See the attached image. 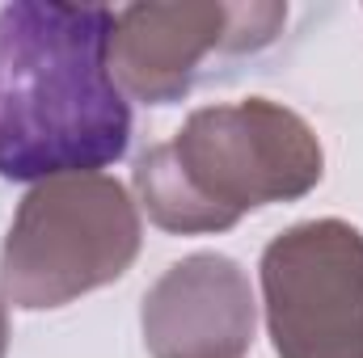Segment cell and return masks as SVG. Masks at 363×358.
<instances>
[{"label": "cell", "mask_w": 363, "mask_h": 358, "mask_svg": "<svg viewBox=\"0 0 363 358\" xmlns=\"http://www.w3.org/2000/svg\"><path fill=\"white\" fill-rule=\"evenodd\" d=\"M114 8L13 0L0 8V178L101 173L127 156L131 105L110 76Z\"/></svg>", "instance_id": "cell-1"}, {"label": "cell", "mask_w": 363, "mask_h": 358, "mask_svg": "<svg viewBox=\"0 0 363 358\" xmlns=\"http://www.w3.org/2000/svg\"><path fill=\"white\" fill-rule=\"evenodd\" d=\"M325 178L317 131L283 101L245 97L199 105L165 144L135 161V207L161 232L207 236L237 228L250 211L296 202Z\"/></svg>", "instance_id": "cell-2"}, {"label": "cell", "mask_w": 363, "mask_h": 358, "mask_svg": "<svg viewBox=\"0 0 363 358\" xmlns=\"http://www.w3.org/2000/svg\"><path fill=\"white\" fill-rule=\"evenodd\" d=\"M140 207L110 173L30 185L0 245V295L21 312L68 308L118 282L140 258Z\"/></svg>", "instance_id": "cell-3"}, {"label": "cell", "mask_w": 363, "mask_h": 358, "mask_svg": "<svg viewBox=\"0 0 363 358\" xmlns=\"http://www.w3.org/2000/svg\"><path fill=\"white\" fill-rule=\"evenodd\" d=\"M287 25V4L254 0H178L114 8L110 76L127 101L174 105L211 72L254 59Z\"/></svg>", "instance_id": "cell-4"}, {"label": "cell", "mask_w": 363, "mask_h": 358, "mask_svg": "<svg viewBox=\"0 0 363 358\" xmlns=\"http://www.w3.org/2000/svg\"><path fill=\"white\" fill-rule=\"evenodd\" d=\"M262 316L274 358H363V232L304 219L262 249Z\"/></svg>", "instance_id": "cell-5"}, {"label": "cell", "mask_w": 363, "mask_h": 358, "mask_svg": "<svg viewBox=\"0 0 363 358\" xmlns=\"http://www.w3.org/2000/svg\"><path fill=\"white\" fill-rule=\"evenodd\" d=\"M152 358H245L258 333L250 274L228 253H190L165 270L140 308Z\"/></svg>", "instance_id": "cell-6"}, {"label": "cell", "mask_w": 363, "mask_h": 358, "mask_svg": "<svg viewBox=\"0 0 363 358\" xmlns=\"http://www.w3.org/2000/svg\"><path fill=\"white\" fill-rule=\"evenodd\" d=\"M9 354V304H4V295H0V358Z\"/></svg>", "instance_id": "cell-7"}]
</instances>
